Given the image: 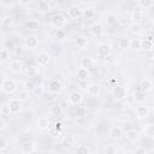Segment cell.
I'll return each instance as SVG.
<instances>
[{
  "mask_svg": "<svg viewBox=\"0 0 154 154\" xmlns=\"http://www.w3.org/2000/svg\"><path fill=\"white\" fill-rule=\"evenodd\" d=\"M51 25L57 30V29H64L66 23H67V18L66 16H64L63 13H55L52 16L51 18Z\"/></svg>",
  "mask_w": 154,
  "mask_h": 154,
  "instance_id": "cell-1",
  "label": "cell"
},
{
  "mask_svg": "<svg viewBox=\"0 0 154 154\" xmlns=\"http://www.w3.org/2000/svg\"><path fill=\"white\" fill-rule=\"evenodd\" d=\"M1 89H2V91L5 94H8V95L13 94L17 90V83L12 78L6 77V78H4L1 81Z\"/></svg>",
  "mask_w": 154,
  "mask_h": 154,
  "instance_id": "cell-2",
  "label": "cell"
},
{
  "mask_svg": "<svg viewBox=\"0 0 154 154\" xmlns=\"http://www.w3.org/2000/svg\"><path fill=\"white\" fill-rule=\"evenodd\" d=\"M112 95L117 101H122L126 97V88L123 84H114L112 89Z\"/></svg>",
  "mask_w": 154,
  "mask_h": 154,
  "instance_id": "cell-3",
  "label": "cell"
},
{
  "mask_svg": "<svg viewBox=\"0 0 154 154\" xmlns=\"http://www.w3.org/2000/svg\"><path fill=\"white\" fill-rule=\"evenodd\" d=\"M7 108L11 114H18L22 111V101L17 97H12L7 102Z\"/></svg>",
  "mask_w": 154,
  "mask_h": 154,
  "instance_id": "cell-4",
  "label": "cell"
},
{
  "mask_svg": "<svg viewBox=\"0 0 154 154\" xmlns=\"http://www.w3.org/2000/svg\"><path fill=\"white\" fill-rule=\"evenodd\" d=\"M111 52H112L111 45H108V43H101V45L97 47V49H96V55H97V58H100V59H105V58L109 57Z\"/></svg>",
  "mask_w": 154,
  "mask_h": 154,
  "instance_id": "cell-5",
  "label": "cell"
},
{
  "mask_svg": "<svg viewBox=\"0 0 154 154\" xmlns=\"http://www.w3.org/2000/svg\"><path fill=\"white\" fill-rule=\"evenodd\" d=\"M108 136H109L111 140H113V141H118V140H120V138L124 136V129H123L122 126L114 125V126H112V128L109 129V131H108Z\"/></svg>",
  "mask_w": 154,
  "mask_h": 154,
  "instance_id": "cell-6",
  "label": "cell"
},
{
  "mask_svg": "<svg viewBox=\"0 0 154 154\" xmlns=\"http://www.w3.org/2000/svg\"><path fill=\"white\" fill-rule=\"evenodd\" d=\"M76 143H77V138H76V136H73V135H66V136H64V137L61 138V141H60V146H61L64 149H70V148H72L73 146H76Z\"/></svg>",
  "mask_w": 154,
  "mask_h": 154,
  "instance_id": "cell-7",
  "label": "cell"
},
{
  "mask_svg": "<svg viewBox=\"0 0 154 154\" xmlns=\"http://www.w3.org/2000/svg\"><path fill=\"white\" fill-rule=\"evenodd\" d=\"M83 101V94L81 93V90H73L70 93L69 95V102L71 105H79Z\"/></svg>",
  "mask_w": 154,
  "mask_h": 154,
  "instance_id": "cell-8",
  "label": "cell"
},
{
  "mask_svg": "<svg viewBox=\"0 0 154 154\" xmlns=\"http://www.w3.org/2000/svg\"><path fill=\"white\" fill-rule=\"evenodd\" d=\"M82 12H83V10L79 6L72 5L67 8V17L71 18V19H78L82 16Z\"/></svg>",
  "mask_w": 154,
  "mask_h": 154,
  "instance_id": "cell-9",
  "label": "cell"
},
{
  "mask_svg": "<svg viewBox=\"0 0 154 154\" xmlns=\"http://www.w3.org/2000/svg\"><path fill=\"white\" fill-rule=\"evenodd\" d=\"M36 149H37L36 143H35V142H32V141H26V142L22 143V146H20V152H22V153H24V154L34 153Z\"/></svg>",
  "mask_w": 154,
  "mask_h": 154,
  "instance_id": "cell-10",
  "label": "cell"
},
{
  "mask_svg": "<svg viewBox=\"0 0 154 154\" xmlns=\"http://www.w3.org/2000/svg\"><path fill=\"white\" fill-rule=\"evenodd\" d=\"M51 61V55L46 52H41L36 55V63L40 65V66H47Z\"/></svg>",
  "mask_w": 154,
  "mask_h": 154,
  "instance_id": "cell-11",
  "label": "cell"
},
{
  "mask_svg": "<svg viewBox=\"0 0 154 154\" xmlns=\"http://www.w3.org/2000/svg\"><path fill=\"white\" fill-rule=\"evenodd\" d=\"M61 89H63V85H61V83L58 79L49 81V83H48V90H49V93H52V94H59L61 91Z\"/></svg>",
  "mask_w": 154,
  "mask_h": 154,
  "instance_id": "cell-12",
  "label": "cell"
},
{
  "mask_svg": "<svg viewBox=\"0 0 154 154\" xmlns=\"http://www.w3.org/2000/svg\"><path fill=\"white\" fill-rule=\"evenodd\" d=\"M95 65H96V61L91 57H84V58L81 59V66L84 67V69L90 70V69H94Z\"/></svg>",
  "mask_w": 154,
  "mask_h": 154,
  "instance_id": "cell-13",
  "label": "cell"
},
{
  "mask_svg": "<svg viewBox=\"0 0 154 154\" xmlns=\"http://www.w3.org/2000/svg\"><path fill=\"white\" fill-rule=\"evenodd\" d=\"M36 125L41 130H47L51 126V120H49V118L47 116H41V117H38V119L36 122Z\"/></svg>",
  "mask_w": 154,
  "mask_h": 154,
  "instance_id": "cell-14",
  "label": "cell"
},
{
  "mask_svg": "<svg viewBox=\"0 0 154 154\" xmlns=\"http://www.w3.org/2000/svg\"><path fill=\"white\" fill-rule=\"evenodd\" d=\"M90 34L93 35V36H95V37H100L101 35H102V32H103V25L101 24V23H94L91 26H90Z\"/></svg>",
  "mask_w": 154,
  "mask_h": 154,
  "instance_id": "cell-15",
  "label": "cell"
},
{
  "mask_svg": "<svg viewBox=\"0 0 154 154\" xmlns=\"http://www.w3.org/2000/svg\"><path fill=\"white\" fill-rule=\"evenodd\" d=\"M24 43H25V47H26V48H29V49H35V48L38 46V38H37L36 36L30 35V36H26V37H25Z\"/></svg>",
  "mask_w": 154,
  "mask_h": 154,
  "instance_id": "cell-16",
  "label": "cell"
},
{
  "mask_svg": "<svg viewBox=\"0 0 154 154\" xmlns=\"http://www.w3.org/2000/svg\"><path fill=\"white\" fill-rule=\"evenodd\" d=\"M87 91L90 96L93 97H96L100 95V91H101V87L97 84V83H89L88 88H87Z\"/></svg>",
  "mask_w": 154,
  "mask_h": 154,
  "instance_id": "cell-17",
  "label": "cell"
},
{
  "mask_svg": "<svg viewBox=\"0 0 154 154\" xmlns=\"http://www.w3.org/2000/svg\"><path fill=\"white\" fill-rule=\"evenodd\" d=\"M136 116L138 118H147L149 116V108H148V106H146L143 103H140L136 107Z\"/></svg>",
  "mask_w": 154,
  "mask_h": 154,
  "instance_id": "cell-18",
  "label": "cell"
},
{
  "mask_svg": "<svg viewBox=\"0 0 154 154\" xmlns=\"http://www.w3.org/2000/svg\"><path fill=\"white\" fill-rule=\"evenodd\" d=\"M51 10H52V7H51V5H49L48 1H46V0H40V1L37 2V11H38L40 13L45 14V13L51 12Z\"/></svg>",
  "mask_w": 154,
  "mask_h": 154,
  "instance_id": "cell-19",
  "label": "cell"
},
{
  "mask_svg": "<svg viewBox=\"0 0 154 154\" xmlns=\"http://www.w3.org/2000/svg\"><path fill=\"white\" fill-rule=\"evenodd\" d=\"M10 69H11V71L14 72V73L20 72V71L23 70V61H22L20 59H13V60L11 61V64H10Z\"/></svg>",
  "mask_w": 154,
  "mask_h": 154,
  "instance_id": "cell-20",
  "label": "cell"
},
{
  "mask_svg": "<svg viewBox=\"0 0 154 154\" xmlns=\"http://www.w3.org/2000/svg\"><path fill=\"white\" fill-rule=\"evenodd\" d=\"M140 89L142 90V91H144V93H148V91H150L152 89H153V82L149 79V78H144V79H142L141 82H140Z\"/></svg>",
  "mask_w": 154,
  "mask_h": 154,
  "instance_id": "cell-21",
  "label": "cell"
},
{
  "mask_svg": "<svg viewBox=\"0 0 154 154\" xmlns=\"http://www.w3.org/2000/svg\"><path fill=\"white\" fill-rule=\"evenodd\" d=\"M91 76V73H90V71L88 70V69H84V67H78L77 69V71H76V77L78 78V79H88L89 77Z\"/></svg>",
  "mask_w": 154,
  "mask_h": 154,
  "instance_id": "cell-22",
  "label": "cell"
},
{
  "mask_svg": "<svg viewBox=\"0 0 154 154\" xmlns=\"http://www.w3.org/2000/svg\"><path fill=\"white\" fill-rule=\"evenodd\" d=\"M144 18V12L142 10H134L131 12V20L135 23H140L142 22Z\"/></svg>",
  "mask_w": 154,
  "mask_h": 154,
  "instance_id": "cell-23",
  "label": "cell"
},
{
  "mask_svg": "<svg viewBox=\"0 0 154 154\" xmlns=\"http://www.w3.org/2000/svg\"><path fill=\"white\" fill-rule=\"evenodd\" d=\"M124 135H125V137H126L130 142H135V141H137V138H138V132H137L135 129H126V130L124 131Z\"/></svg>",
  "mask_w": 154,
  "mask_h": 154,
  "instance_id": "cell-24",
  "label": "cell"
},
{
  "mask_svg": "<svg viewBox=\"0 0 154 154\" xmlns=\"http://www.w3.org/2000/svg\"><path fill=\"white\" fill-rule=\"evenodd\" d=\"M76 45H77V47H78V48L84 49V48H87V47H88L89 41H88V38H87L85 36L79 35V36H77V37H76Z\"/></svg>",
  "mask_w": 154,
  "mask_h": 154,
  "instance_id": "cell-25",
  "label": "cell"
},
{
  "mask_svg": "<svg viewBox=\"0 0 154 154\" xmlns=\"http://www.w3.org/2000/svg\"><path fill=\"white\" fill-rule=\"evenodd\" d=\"M31 94L36 97H41L45 95V85L43 84H35V87L31 89Z\"/></svg>",
  "mask_w": 154,
  "mask_h": 154,
  "instance_id": "cell-26",
  "label": "cell"
},
{
  "mask_svg": "<svg viewBox=\"0 0 154 154\" xmlns=\"http://www.w3.org/2000/svg\"><path fill=\"white\" fill-rule=\"evenodd\" d=\"M40 22L37 20V19H29V20H26L25 22V26H26V29H29V30H32V31H36V30H38L40 29Z\"/></svg>",
  "mask_w": 154,
  "mask_h": 154,
  "instance_id": "cell-27",
  "label": "cell"
},
{
  "mask_svg": "<svg viewBox=\"0 0 154 154\" xmlns=\"http://www.w3.org/2000/svg\"><path fill=\"white\" fill-rule=\"evenodd\" d=\"M134 100H135V102H137V103H143L144 100H146V93L142 91L141 89L134 91Z\"/></svg>",
  "mask_w": 154,
  "mask_h": 154,
  "instance_id": "cell-28",
  "label": "cell"
},
{
  "mask_svg": "<svg viewBox=\"0 0 154 154\" xmlns=\"http://www.w3.org/2000/svg\"><path fill=\"white\" fill-rule=\"evenodd\" d=\"M82 14L85 17V19H94L96 17V11L93 7H87V8L83 10Z\"/></svg>",
  "mask_w": 154,
  "mask_h": 154,
  "instance_id": "cell-29",
  "label": "cell"
},
{
  "mask_svg": "<svg viewBox=\"0 0 154 154\" xmlns=\"http://www.w3.org/2000/svg\"><path fill=\"white\" fill-rule=\"evenodd\" d=\"M105 22H106V25L107 26H113L118 23V19H117V16L113 14V13H108L106 14V18H105Z\"/></svg>",
  "mask_w": 154,
  "mask_h": 154,
  "instance_id": "cell-30",
  "label": "cell"
},
{
  "mask_svg": "<svg viewBox=\"0 0 154 154\" xmlns=\"http://www.w3.org/2000/svg\"><path fill=\"white\" fill-rule=\"evenodd\" d=\"M75 152L78 153V154H90L91 153V148L89 146H85V144H79V146H77Z\"/></svg>",
  "mask_w": 154,
  "mask_h": 154,
  "instance_id": "cell-31",
  "label": "cell"
},
{
  "mask_svg": "<svg viewBox=\"0 0 154 154\" xmlns=\"http://www.w3.org/2000/svg\"><path fill=\"white\" fill-rule=\"evenodd\" d=\"M141 49L147 51V52L152 51V49H153V41H149V40H147V38L141 40Z\"/></svg>",
  "mask_w": 154,
  "mask_h": 154,
  "instance_id": "cell-32",
  "label": "cell"
},
{
  "mask_svg": "<svg viewBox=\"0 0 154 154\" xmlns=\"http://www.w3.org/2000/svg\"><path fill=\"white\" fill-rule=\"evenodd\" d=\"M143 132H144V135H146L148 138H154V125H153V124L146 125L144 129H143Z\"/></svg>",
  "mask_w": 154,
  "mask_h": 154,
  "instance_id": "cell-33",
  "label": "cell"
},
{
  "mask_svg": "<svg viewBox=\"0 0 154 154\" xmlns=\"http://www.w3.org/2000/svg\"><path fill=\"white\" fill-rule=\"evenodd\" d=\"M37 76H38V69L37 67H35V66L26 67V77L34 78V77H37Z\"/></svg>",
  "mask_w": 154,
  "mask_h": 154,
  "instance_id": "cell-34",
  "label": "cell"
},
{
  "mask_svg": "<svg viewBox=\"0 0 154 154\" xmlns=\"http://www.w3.org/2000/svg\"><path fill=\"white\" fill-rule=\"evenodd\" d=\"M29 97H30V91H29L28 89L19 90V91L17 93V99H19L22 102H23V101H25V100H28Z\"/></svg>",
  "mask_w": 154,
  "mask_h": 154,
  "instance_id": "cell-35",
  "label": "cell"
},
{
  "mask_svg": "<svg viewBox=\"0 0 154 154\" xmlns=\"http://www.w3.org/2000/svg\"><path fill=\"white\" fill-rule=\"evenodd\" d=\"M134 51H140L141 49V40L140 38H130V47Z\"/></svg>",
  "mask_w": 154,
  "mask_h": 154,
  "instance_id": "cell-36",
  "label": "cell"
},
{
  "mask_svg": "<svg viewBox=\"0 0 154 154\" xmlns=\"http://www.w3.org/2000/svg\"><path fill=\"white\" fill-rule=\"evenodd\" d=\"M63 112H64V111L61 109V107H60L59 105H54V106L51 107V114L54 116V117H59V116H61Z\"/></svg>",
  "mask_w": 154,
  "mask_h": 154,
  "instance_id": "cell-37",
  "label": "cell"
},
{
  "mask_svg": "<svg viewBox=\"0 0 154 154\" xmlns=\"http://www.w3.org/2000/svg\"><path fill=\"white\" fill-rule=\"evenodd\" d=\"M67 37V32L64 30V29H57L55 31V38L59 40V41H63Z\"/></svg>",
  "mask_w": 154,
  "mask_h": 154,
  "instance_id": "cell-38",
  "label": "cell"
},
{
  "mask_svg": "<svg viewBox=\"0 0 154 154\" xmlns=\"http://www.w3.org/2000/svg\"><path fill=\"white\" fill-rule=\"evenodd\" d=\"M103 150H105L107 154H116V153L118 152V148H117V146H116V144H112V143H109V144L105 146Z\"/></svg>",
  "mask_w": 154,
  "mask_h": 154,
  "instance_id": "cell-39",
  "label": "cell"
},
{
  "mask_svg": "<svg viewBox=\"0 0 154 154\" xmlns=\"http://www.w3.org/2000/svg\"><path fill=\"white\" fill-rule=\"evenodd\" d=\"M88 85H89L88 79H78L77 81V88H78V90H87Z\"/></svg>",
  "mask_w": 154,
  "mask_h": 154,
  "instance_id": "cell-40",
  "label": "cell"
},
{
  "mask_svg": "<svg viewBox=\"0 0 154 154\" xmlns=\"http://www.w3.org/2000/svg\"><path fill=\"white\" fill-rule=\"evenodd\" d=\"M10 59V52L7 48H1L0 49V61H6Z\"/></svg>",
  "mask_w": 154,
  "mask_h": 154,
  "instance_id": "cell-41",
  "label": "cell"
},
{
  "mask_svg": "<svg viewBox=\"0 0 154 154\" xmlns=\"http://www.w3.org/2000/svg\"><path fill=\"white\" fill-rule=\"evenodd\" d=\"M138 5L142 8L147 10V8H150L153 6V0H138Z\"/></svg>",
  "mask_w": 154,
  "mask_h": 154,
  "instance_id": "cell-42",
  "label": "cell"
},
{
  "mask_svg": "<svg viewBox=\"0 0 154 154\" xmlns=\"http://www.w3.org/2000/svg\"><path fill=\"white\" fill-rule=\"evenodd\" d=\"M119 47L122 49H126L130 47V38H126V37H123L119 40Z\"/></svg>",
  "mask_w": 154,
  "mask_h": 154,
  "instance_id": "cell-43",
  "label": "cell"
},
{
  "mask_svg": "<svg viewBox=\"0 0 154 154\" xmlns=\"http://www.w3.org/2000/svg\"><path fill=\"white\" fill-rule=\"evenodd\" d=\"M53 128H54V130H55L58 134H60V132L64 130L65 126H64V123H63V122H60V120H55Z\"/></svg>",
  "mask_w": 154,
  "mask_h": 154,
  "instance_id": "cell-44",
  "label": "cell"
},
{
  "mask_svg": "<svg viewBox=\"0 0 154 154\" xmlns=\"http://www.w3.org/2000/svg\"><path fill=\"white\" fill-rule=\"evenodd\" d=\"M7 147H8V141L4 136H0V152L7 149Z\"/></svg>",
  "mask_w": 154,
  "mask_h": 154,
  "instance_id": "cell-45",
  "label": "cell"
},
{
  "mask_svg": "<svg viewBox=\"0 0 154 154\" xmlns=\"http://www.w3.org/2000/svg\"><path fill=\"white\" fill-rule=\"evenodd\" d=\"M70 102H69V100H63V101H60L59 102V106L61 107V109L63 111H67L69 108H70Z\"/></svg>",
  "mask_w": 154,
  "mask_h": 154,
  "instance_id": "cell-46",
  "label": "cell"
},
{
  "mask_svg": "<svg viewBox=\"0 0 154 154\" xmlns=\"http://www.w3.org/2000/svg\"><path fill=\"white\" fill-rule=\"evenodd\" d=\"M130 28H131V30H132L134 32H138V31H141V28H142V26H141L140 23H135V22H134Z\"/></svg>",
  "mask_w": 154,
  "mask_h": 154,
  "instance_id": "cell-47",
  "label": "cell"
},
{
  "mask_svg": "<svg viewBox=\"0 0 154 154\" xmlns=\"http://www.w3.org/2000/svg\"><path fill=\"white\" fill-rule=\"evenodd\" d=\"M6 46H7V47H6L7 49H8V48H10V49H14V48H16V46H14V42H13V40H8V41L6 42Z\"/></svg>",
  "mask_w": 154,
  "mask_h": 154,
  "instance_id": "cell-48",
  "label": "cell"
},
{
  "mask_svg": "<svg viewBox=\"0 0 154 154\" xmlns=\"http://www.w3.org/2000/svg\"><path fill=\"white\" fill-rule=\"evenodd\" d=\"M5 128H6V122H5V120L2 119V117L0 116V131L4 130Z\"/></svg>",
  "mask_w": 154,
  "mask_h": 154,
  "instance_id": "cell-49",
  "label": "cell"
},
{
  "mask_svg": "<svg viewBox=\"0 0 154 154\" xmlns=\"http://www.w3.org/2000/svg\"><path fill=\"white\" fill-rule=\"evenodd\" d=\"M25 85H26V89H28V88H29V89H32V88L35 87V84H34L32 82H26Z\"/></svg>",
  "mask_w": 154,
  "mask_h": 154,
  "instance_id": "cell-50",
  "label": "cell"
},
{
  "mask_svg": "<svg viewBox=\"0 0 154 154\" xmlns=\"http://www.w3.org/2000/svg\"><path fill=\"white\" fill-rule=\"evenodd\" d=\"M22 5H29L30 2H31V0H18Z\"/></svg>",
  "mask_w": 154,
  "mask_h": 154,
  "instance_id": "cell-51",
  "label": "cell"
},
{
  "mask_svg": "<svg viewBox=\"0 0 154 154\" xmlns=\"http://www.w3.org/2000/svg\"><path fill=\"white\" fill-rule=\"evenodd\" d=\"M146 38H147V40H149V41H153V35H148Z\"/></svg>",
  "mask_w": 154,
  "mask_h": 154,
  "instance_id": "cell-52",
  "label": "cell"
}]
</instances>
